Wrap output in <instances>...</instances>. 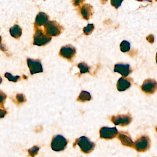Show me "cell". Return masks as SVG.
I'll list each match as a JSON object with an SVG mask.
<instances>
[{
    "instance_id": "6da1fadb",
    "label": "cell",
    "mask_w": 157,
    "mask_h": 157,
    "mask_svg": "<svg viewBox=\"0 0 157 157\" xmlns=\"http://www.w3.org/2000/svg\"><path fill=\"white\" fill-rule=\"evenodd\" d=\"M44 27L46 34L49 36H58L62 33V27L54 21H48Z\"/></svg>"
},
{
    "instance_id": "7a4b0ae2",
    "label": "cell",
    "mask_w": 157,
    "mask_h": 157,
    "mask_svg": "<svg viewBox=\"0 0 157 157\" xmlns=\"http://www.w3.org/2000/svg\"><path fill=\"white\" fill-rule=\"evenodd\" d=\"M51 39V37L45 34L42 29H37L34 36L33 44L38 46H44L49 43Z\"/></svg>"
},
{
    "instance_id": "3957f363",
    "label": "cell",
    "mask_w": 157,
    "mask_h": 157,
    "mask_svg": "<svg viewBox=\"0 0 157 157\" xmlns=\"http://www.w3.org/2000/svg\"><path fill=\"white\" fill-rule=\"evenodd\" d=\"M76 142L81 150L85 153L91 152L95 147V144L85 136H82L78 139Z\"/></svg>"
},
{
    "instance_id": "277c9868",
    "label": "cell",
    "mask_w": 157,
    "mask_h": 157,
    "mask_svg": "<svg viewBox=\"0 0 157 157\" xmlns=\"http://www.w3.org/2000/svg\"><path fill=\"white\" fill-rule=\"evenodd\" d=\"M67 144V139L61 135H57L53 138L51 143V148L55 151L64 150Z\"/></svg>"
},
{
    "instance_id": "5b68a950",
    "label": "cell",
    "mask_w": 157,
    "mask_h": 157,
    "mask_svg": "<svg viewBox=\"0 0 157 157\" xmlns=\"http://www.w3.org/2000/svg\"><path fill=\"white\" fill-rule=\"evenodd\" d=\"M150 140L147 136H143L136 140L134 143V147L139 152H144L149 148Z\"/></svg>"
},
{
    "instance_id": "8992f818",
    "label": "cell",
    "mask_w": 157,
    "mask_h": 157,
    "mask_svg": "<svg viewBox=\"0 0 157 157\" xmlns=\"http://www.w3.org/2000/svg\"><path fill=\"white\" fill-rule=\"evenodd\" d=\"M112 122L116 125L124 126L129 124L131 121L132 118L129 114H122L113 116L112 119Z\"/></svg>"
},
{
    "instance_id": "52a82bcc",
    "label": "cell",
    "mask_w": 157,
    "mask_h": 157,
    "mask_svg": "<svg viewBox=\"0 0 157 157\" xmlns=\"http://www.w3.org/2000/svg\"><path fill=\"white\" fill-rule=\"evenodd\" d=\"M27 65L32 75L43 72V67L41 61L32 59H27Z\"/></svg>"
},
{
    "instance_id": "ba28073f",
    "label": "cell",
    "mask_w": 157,
    "mask_h": 157,
    "mask_svg": "<svg viewBox=\"0 0 157 157\" xmlns=\"http://www.w3.org/2000/svg\"><path fill=\"white\" fill-rule=\"evenodd\" d=\"M118 131L116 128L103 127L100 131V137L105 139H112L116 136Z\"/></svg>"
},
{
    "instance_id": "9c48e42d",
    "label": "cell",
    "mask_w": 157,
    "mask_h": 157,
    "mask_svg": "<svg viewBox=\"0 0 157 157\" xmlns=\"http://www.w3.org/2000/svg\"><path fill=\"white\" fill-rule=\"evenodd\" d=\"M157 83L155 80L147 79L144 81L141 89L146 93L152 94L156 90Z\"/></svg>"
},
{
    "instance_id": "30bf717a",
    "label": "cell",
    "mask_w": 157,
    "mask_h": 157,
    "mask_svg": "<svg viewBox=\"0 0 157 157\" xmlns=\"http://www.w3.org/2000/svg\"><path fill=\"white\" fill-rule=\"evenodd\" d=\"M76 53V49L72 46L68 45L63 47L60 49L59 55L64 58L70 59L73 57Z\"/></svg>"
},
{
    "instance_id": "8fae6325",
    "label": "cell",
    "mask_w": 157,
    "mask_h": 157,
    "mask_svg": "<svg viewBox=\"0 0 157 157\" xmlns=\"http://www.w3.org/2000/svg\"><path fill=\"white\" fill-rule=\"evenodd\" d=\"M117 138L124 146L134 147V143L132 141L131 137L127 132H120L118 134Z\"/></svg>"
},
{
    "instance_id": "7c38bea8",
    "label": "cell",
    "mask_w": 157,
    "mask_h": 157,
    "mask_svg": "<svg viewBox=\"0 0 157 157\" xmlns=\"http://www.w3.org/2000/svg\"><path fill=\"white\" fill-rule=\"evenodd\" d=\"M114 71V72L120 73L124 77H127L131 72L129 65L122 63L116 64L115 66Z\"/></svg>"
},
{
    "instance_id": "4fadbf2b",
    "label": "cell",
    "mask_w": 157,
    "mask_h": 157,
    "mask_svg": "<svg viewBox=\"0 0 157 157\" xmlns=\"http://www.w3.org/2000/svg\"><path fill=\"white\" fill-rule=\"evenodd\" d=\"M130 81L128 78H121L117 82V89L119 91H124L131 86Z\"/></svg>"
},
{
    "instance_id": "5bb4252c",
    "label": "cell",
    "mask_w": 157,
    "mask_h": 157,
    "mask_svg": "<svg viewBox=\"0 0 157 157\" xmlns=\"http://www.w3.org/2000/svg\"><path fill=\"white\" fill-rule=\"evenodd\" d=\"M82 15L84 19L89 20L93 14V8L89 4H85L81 10Z\"/></svg>"
},
{
    "instance_id": "9a60e30c",
    "label": "cell",
    "mask_w": 157,
    "mask_h": 157,
    "mask_svg": "<svg viewBox=\"0 0 157 157\" xmlns=\"http://www.w3.org/2000/svg\"><path fill=\"white\" fill-rule=\"evenodd\" d=\"M48 16L46 13H40L36 16L35 25L37 26L44 25L48 21Z\"/></svg>"
},
{
    "instance_id": "2e32d148",
    "label": "cell",
    "mask_w": 157,
    "mask_h": 157,
    "mask_svg": "<svg viewBox=\"0 0 157 157\" xmlns=\"http://www.w3.org/2000/svg\"><path fill=\"white\" fill-rule=\"evenodd\" d=\"M11 35L15 38H19L22 35V29L18 25H15L10 30Z\"/></svg>"
},
{
    "instance_id": "e0dca14e",
    "label": "cell",
    "mask_w": 157,
    "mask_h": 157,
    "mask_svg": "<svg viewBox=\"0 0 157 157\" xmlns=\"http://www.w3.org/2000/svg\"><path fill=\"white\" fill-rule=\"evenodd\" d=\"M91 96L90 93L86 91H82L78 97V101L81 102H85L90 101Z\"/></svg>"
},
{
    "instance_id": "ac0fdd59",
    "label": "cell",
    "mask_w": 157,
    "mask_h": 157,
    "mask_svg": "<svg viewBox=\"0 0 157 157\" xmlns=\"http://www.w3.org/2000/svg\"><path fill=\"white\" fill-rule=\"evenodd\" d=\"M120 50L122 52H128L130 48V43L127 41H123L120 45Z\"/></svg>"
},
{
    "instance_id": "d6986e66",
    "label": "cell",
    "mask_w": 157,
    "mask_h": 157,
    "mask_svg": "<svg viewBox=\"0 0 157 157\" xmlns=\"http://www.w3.org/2000/svg\"><path fill=\"white\" fill-rule=\"evenodd\" d=\"M78 67L80 69L81 74L90 72V68L85 63H81L78 65Z\"/></svg>"
},
{
    "instance_id": "ffe728a7",
    "label": "cell",
    "mask_w": 157,
    "mask_h": 157,
    "mask_svg": "<svg viewBox=\"0 0 157 157\" xmlns=\"http://www.w3.org/2000/svg\"><path fill=\"white\" fill-rule=\"evenodd\" d=\"M94 30V25L92 24H88L86 27L83 28V32L86 35L91 34Z\"/></svg>"
},
{
    "instance_id": "44dd1931",
    "label": "cell",
    "mask_w": 157,
    "mask_h": 157,
    "mask_svg": "<svg viewBox=\"0 0 157 157\" xmlns=\"http://www.w3.org/2000/svg\"><path fill=\"white\" fill-rule=\"evenodd\" d=\"M39 150V147L37 146H34L33 147L28 150V153L31 157H34L36 155H37Z\"/></svg>"
},
{
    "instance_id": "7402d4cb",
    "label": "cell",
    "mask_w": 157,
    "mask_h": 157,
    "mask_svg": "<svg viewBox=\"0 0 157 157\" xmlns=\"http://www.w3.org/2000/svg\"><path fill=\"white\" fill-rule=\"evenodd\" d=\"M5 78L8 79L10 81L13 82H16L20 78V77L19 76H13L9 72H7L5 74Z\"/></svg>"
},
{
    "instance_id": "603a6c76",
    "label": "cell",
    "mask_w": 157,
    "mask_h": 157,
    "mask_svg": "<svg viewBox=\"0 0 157 157\" xmlns=\"http://www.w3.org/2000/svg\"><path fill=\"white\" fill-rule=\"evenodd\" d=\"M16 100L19 103H22L26 101V99L24 94H17L16 96Z\"/></svg>"
},
{
    "instance_id": "cb8c5ba5",
    "label": "cell",
    "mask_w": 157,
    "mask_h": 157,
    "mask_svg": "<svg viewBox=\"0 0 157 157\" xmlns=\"http://www.w3.org/2000/svg\"><path fill=\"white\" fill-rule=\"evenodd\" d=\"M6 97L7 96L6 94L0 90V106H1L2 107H3Z\"/></svg>"
},
{
    "instance_id": "d4e9b609",
    "label": "cell",
    "mask_w": 157,
    "mask_h": 157,
    "mask_svg": "<svg viewBox=\"0 0 157 157\" xmlns=\"http://www.w3.org/2000/svg\"><path fill=\"white\" fill-rule=\"evenodd\" d=\"M123 1H116V0H112L111 1V4L112 6L115 7L116 9H117L119 8L122 4Z\"/></svg>"
},
{
    "instance_id": "484cf974",
    "label": "cell",
    "mask_w": 157,
    "mask_h": 157,
    "mask_svg": "<svg viewBox=\"0 0 157 157\" xmlns=\"http://www.w3.org/2000/svg\"><path fill=\"white\" fill-rule=\"evenodd\" d=\"M7 113V112L5 110L0 109V118H3Z\"/></svg>"
},
{
    "instance_id": "4316f807",
    "label": "cell",
    "mask_w": 157,
    "mask_h": 157,
    "mask_svg": "<svg viewBox=\"0 0 157 157\" xmlns=\"http://www.w3.org/2000/svg\"><path fill=\"white\" fill-rule=\"evenodd\" d=\"M147 39L148 41V42L152 43L154 41V36L152 35H151L149 36H148L147 37Z\"/></svg>"
},
{
    "instance_id": "83f0119b",
    "label": "cell",
    "mask_w": 157,
    "mask_h": 157,
    "mask_svg": "<svg viewBox=\"0 0 157 157\" xmlns=\"http://www.w3.org/2000/svg\"><path fill=\"white\" fill-rule=\"evenodd\" d=\"M83 1H75L73 2V4L75 6H78Z\"/></svg>"
},
{
    "instance_id": "f1b7e54d",
    "label": "cell",
    "mask_w": 157,
    "mask_h": 157,
    "mask_svg": "<svg viewBox=\"0 0 157 157\" xmlns=\"http://www.w3.org/2000/svg\"><path fill=\"white\" fill-rule=\"evenodd\" d=\"M1 48L2 49L4 48L2 47V37L1 36H0V48Z\"/></svg>"
},
{
    "instance_id": "f546056e",
    "label": "cell",
    "mask_w": 157,
    "mask_h": 157,
    "mask_svg": "<svg viewBox=\"0 0 157 157\" xmlns=\"http://www.w3.org/2000/svg\"><path fill=\"white\" fill-rule=\"evenodd\" d=\"M2 78H1V77H0V84L2 82Z\"/></svg>"
}]
</instances>
